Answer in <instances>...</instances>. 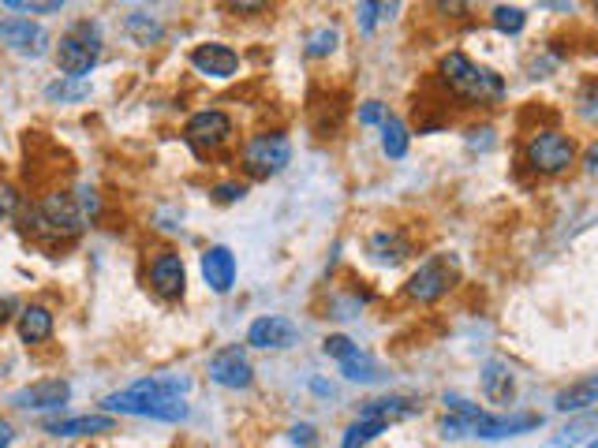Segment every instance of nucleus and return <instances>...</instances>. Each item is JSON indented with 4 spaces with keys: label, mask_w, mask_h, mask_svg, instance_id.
<instances>
[{
    "label": "nucleus",
    "mask_w": 598,
    "mask_h": 448,
    "mask_svg": "<svg viewBox=\"0 0 598 448\" xmlns=\"http://www.w3.org/2000/svg\"><path fill=\"white\" fill-rule=\"evenodd\" d=\"M490 23H494L501 34H520L527 23V15H524V8H505V4H501V8L490 12Z\"/></svg>",
    "instance_id": "28"
},
{
    "label": "nucleus",
    "mask_w": 598,
    "mask_h": 448,
    "mask_svg": "<svg viewBox=\"0 0 598 448\" xmlns=\"http://www.w3.org/2000/svg\"><path fill=\"white\" fill-rule=\"evenodd\" d=\"M292 161V142L281 131H262V135H251L247 146H243V168L247 176L255 180H270L277 172H285V165Z\"/></svg>",
    "instance_id": "5"
},
{
    "label": "nucleus",
    "mask_w": 598,
    "mask_h": 448,
    "mask_svg": "<svg viewBox=\"0 0 598 448\" xmlns=\"http://www.w3.org/2000/svg\"><path fill=\"white\" fill-rule=\"evenodd\" d=\"M587 430H598V415H587L584 422H572V426H565V430H561V437L546 441V448H572V445H580V441L587 437Z\"/></svg>",
    "instance_id": "26"
},
{
    "label": "nucleus",
    "mask_w": 598,
    "mask_h": 448,
    "mask_svg": "<svg viewBox=\"0 0 598 448\" xmlns=\"http://www.w3.org/2000/svg\"><path fill=\"white\" fill-rule=\"evenodd\" d=\"M456 284V262L449 254H430L427 262H419L412 277H408V295L415 303H434L442 299Z\"/></svg>",
    "instance_id": "7"
},
{
    "label": "nucleus",
    "mask_w": 598,
    "mask_h": 448,
    "mask_svg": "<svg viewBox=\"0 0 598 448\" xmlns=\"http://www.w3.org/2000/svg\"><path fill=\"white\" fill-rule=\"evenodd\" d=\"M438 75H442V83L453 90L456 98L471 101V105H498V101L505 98V79H501L498 71L479 68V64L464 53L445 56Z\"/></svg>",
    "instance_id": "2"
},
{
    "label": "nucleus",
    "mask_w": 598,
    "mask_h": 448,
    "mask_svg": "<svg viewBox=\"0 0 598 448\" xmlns=\"http://www.w3.org/2000/svg\"><path fill=\"white\" fill-rule=\"evenodd\" d=\"M124 34H128L135 45H154L157 38H161V23H157V15L135 8V12H128V19H124Z\"/></svg>",
    "instance_id": "22"
},
{
    "label": "nucleus",
    "mask_w": 598,
    "mask_h": 448,
    "mask_svg": "<svg viewBox=\"0 0 598 448\" xmlns=\"http://www.w3.org/2000/svg\"><path fill=\"white\" fill-rule=\"evenodd\" d=\"M202 280L217 295L232 292V284H236V254L228 251V247H221V243L210 247V251L202 254Z\"/></svg>",
    "instance_id": "14"
},
{
    "label": "nucleus",
    "mask_w": 598,
    "mask_h": 448,
    "mask_svg": "<svg viewBox=\"0 0 598 448\" xmlns=\"http://www.w3.org/2000/svg\"><path fill=\"white\" fill-rule=\"evenodd\" d=\"M580 112H584L591 124H598V83H591L584 94H580Z\"/></svg>",
    "instance_id": "33"
},
{
    "label": "nucleus",
    "mask_w": 598,
    "mask_h": 448,
    "mask_svg": "<svg viewBox=\"0 0 598 448\" xmlns=\"http://www.w3.org/2000/svg\"><path fill=\"white\" fill-rule=\"evenodd\" d=\"M337 42H341V34H337L333 27L314 30L311 38H307V56H329L333 49H337Z\"/></svg>",
    "instance_id": "29"
},
{
    "label": "nucleus",
    "mask_w": 598,
    "mask_h": 448,
    "mask_svg": "<svg viewBox=\"0 0 598 448\" xmlns=\"http://www.w3.org/2000/svg\"><path fill=\"white\" fill-rule=\"evenodd\" d=\"M27 224L45 239H75L86 228V213L79 210V202H75L72 195L53 191V195H45L42 202L34 206Z\"/></svg>",
    "instance_id": "3"
},
{
    "label": "nucleus",
    "mask_w": 598,
    "mask_h": 448,
    "mask_svg": "<svg viewBox=\"0 0 598 448\" xmlns=\"http://www.w3.org/2000/svg\"><path fill=\"white\" fill-rule=\"evenodd\" d=\"M12 426H8V422H4V419H0V448H8V445H12Z\"/></svg>",
    "instance_id": "39"
},
{
    "label": "nucleus",
    "mask_w": 598,
    "mask_h": 448,
    "mask_svg": "<svg viewBox=\"0 0 598 448\" xmlns=\"http://www.w3.org/2000/svg\"><path fill=\"white\" fill-rule=\"evenodd\" d=\"M393 12H397V4H359V27L374 30V23H378L382 15H393Z\"/></svg>",
    "instance_id": "32"
},
{
    "label": "nucleus",
    "mask_w": 598,
    "mask_h": 448,
    "mask_svg": "<svg viewBox=\"0 0 598 448\" xmlns=\"http://www.w3.org/2000/svg\"><path fill=\"white\" fill-rule=\"evenodd\" d=\"M341 374L348 381H363V385H371L378 381V363H374L367 351H356V355H348L341 363Z\"/></svg>",
    "instance_id": "24"
},
{
    "label": "nucleus",
    "mask_w": 598,
    "mask_h": 448,
    "mask_svg": "<svg viewBox=\"0 0 598 448\" xmlns=\"http://www.w3.org/2000/svg\"><path fill=\"white\" fill-rule=\"evenodd\" d=\"M527 165L542 172V176H557V172H565V168L576 161V146H572L569 135H561L554 127H546V131H535L531 142H527Z\"/></svg>",
    "instance_id": "6"
},
{
    "label": "nucleus",
    "mask_w": 598,
    "mask_h": 448,
    "mask_svg": "<svg viewBox=\"0 0 598 448\" xmlns=\"http://www.w3.org/2000/svg\"><path fill=\"white\" fill-rule=\"evenodd\" d=\"M292 441H296V445H303V448H311L314 445V430H311V426H296V430H292Z\"/></svg>",
    "instance_id": "36"
},
{
    "label": "nucleus",
    "mask_w": 598,
    "mask_h": 448,
    "mask_svg": "<svg viewBox=\"0 0 598 448\" xmlns=\"http://www.w3.org/2000/svg\"><path fill=\"white\" fill-rule=\"evenodd\" d=\"M595 15H598V4H595Z\"/></svg>",
    "instance_id": "42"
},
{
    "label": "nucleus",
    "mask_w": 598,
    "mask_h": 448,
    "mask_svg": "<svg viewBox=\"0 0 598 448\" xmlns=\"http://www.w3.org/2000/svg\"><path fill=\"white\" fill-rule=\"evenodd\" d=\"M595 404H598V374L572 381L569 389H561L554 396L557 411H587V407H595Z\"/></svg>",
    "instance_id": "18"
},
{
    "label": "nucleus",
    "mask_w": 598,
    "mask_h": 448,
    "mask_svg": "<svg viewBox=\"0 0 598 448\" xmlns=\"http://www.w3.org/2000/svg\"><path fill=\"white\" fill-rule=\"evenodd\" d=\"M214 195H217V202H236V198L247 195V187H243V183H217Z\"/></svg>",
    "instance_id": "35"
},
{
    "label": "nucleus",
    "mask_w": 598,
    "mask_h": 448,
    "mask_svg": "<svg viewBox=\"0 0 598 448\" xmlns=\"http://www.w3.org/2000/svg\"><path fill=\"white\" fill-rule=\"evenodd\" d=\"M184 139L195 154H214V150H221V146L232 139V120H228V112L221 109H202L187 120Z\"/></svg>",
    "instance_id": "8"
},
{
    "label": "nucleus",
    "mask_w": 598,
    "mask_h": 448,
    "mask_svg": "<svg viewBox=\"0 0 598 448\" xmlns=\"http://www.w3.org/2000/svg\"><path fill=\"white\" fill-rule=\"evenodd\" d=\"M8 318H12V299H8V295H0V325L8 322Z\"/></svg>",
    "instance_id": "40"
},
{
    "label": "nucleus",
    "mask_w": 598,
    "mask_h": 448,
    "mask_svg": "<svg viewBox=\"0 0 598 448\" xmlns=\"http://www.w3.org/2000/svg\"><path fill=\"white\" fill-rule=\"evenodd\" d=\"M385 116H389V112H385L382 101H367V105L359 109V124H385Z\"/></svg>",
    "instance_id": "34"
},
{
    "label": "nucleus",
    "mask_w": 598,
    "mask_h": 448,
    "mask_svg": "<svg viewBox=\"0 0 598 448\" xmlns=\"http://www.w3.org/2000/svg\"><path fill=\"white\" fill-rule=\"evenodd\" d=\"M0 45L12 49L15 56L38 60V56L49 53V34H45V27H38V23L12 15V19H0Z\"/></svg>",
    "instance_id": "9"
},
{
    "label": "nucleus",
    "mask_w": 598,
    "mask_h": 448,
    "mask_svg": "<svg viewBox=\"0 0 598 448\" xmlns=\"http://www.w3.org/2000/svg\"><path fill=\"white\" fill-rule=\"evenodd\" d=\"M415 415V404L412 400H404V396H382V400H371V404L363 407V415L359 419H374V422H389L393 419H408Z\"/></svg>",
    "instance_id": "20"
},
{
    "label": "nucleus",
    "mask_w": 598,
    "mask_h": 448,
    "mask_svg": "<svg viewBox=\"0 0 598 448\" xmlns=\"http://www.w3.org/2000/svg\"><path fill=\"white\" fill-rule=\"evenodd\" d=\"M113 419L109 415H75V419L45 422V434L53 437H90V434H109Z\"/></svg>",
    "instance_id": "17"
},
{
    "label": "nucleus",
    "mask_w": 598,
    "mask_h": 448,
    "mask_svg": "<svg viewBox=\"0 0 598 448\" xmlns=\"http://www.w3.org/2000/svg\"><path fill=\"white\" fill-rule=\"evenodd\" d=\"M101 56V34L98 27L86 19V23H75L57 45V68L68 75V79H83L86 71L98 64Z\"/></svg>",
    "instance_id": "4"
},
{
    "label": "nucleus",
    "mask_w": 598,
    "mask_h": 448,
    "mask_svg": "<svg viewBox=\"0 0 598 448\" xmlns=\"http://www.w3.org/2000/svg\"><path fill=\"white\" fill-rule=\"evenodd\" d=\"M19 336H23V344H45L49 336H53V314L45 307H23L19 314Z\"/></svg>",
    "instance_id": "19"
},
{
    "label": "nucleus",
    "mask_w": 598,
    "mask_h": 448,
    "mask_svg": "<svg viewBox=\"0 0 598 448\" xmlns=\"http://www.w3.org/2000/svg\"><path fill=\"white\" fill-rule=\"evenodd\" d=\"M12 12H30V15H53L64 8V0H8Z\"/></svg>",
    "instance_id": "30"
},
{
    "label": "nucleus",
    "mask_w": 598,
    "mask_h": 448,
    "mask_svg": "<svg viewBox=\"0 0 598 448\" xmlns=\"http://www.w3.org/2000/svg\"><path fill=\"white\" fill-rule=\"evenodd\" d=\"M45 94H49V101H83L86 94H90V83H86V79H68V75H64V79L49 86Z\"/></svg>",
    "instance_id": "27"
},
{
    "label": "nucleus",
    "mask_w": 598,
    "mask_h": 448,
    "mask_svg": "<svg viewBox=\"0 0 598 448\" xmlns=\"http://www.w3.org/2000/svg\"><path fill=\"white\" fill-rule=\"evenodd\" d=\"M191 64H195L202 75H210V79H232L236 68H240V56H236V49H228V45L221 42H206L191 53Z\"/></svg>",
    "instance_id": "15"
},
{
    "label": "nucleus",
    "mask_w": 598,
    "mask_h": 448,
    "mask_svg": "<svg viewBox=\"0 0 598 448\" xmlns=\"http://www.w3.org/2000/svg\"><path fill=\"white\" fill-rule=\"evenodd\" d=\"M184 284H187V269L180 254L161 251L154 262H150V288H154L161 299H180V295H184Z\"/></svg>",
    "instance_id": "12"
},
{
    "label": "nucleus",
    "mask_w": 598,
    "mask_h": 448,
    "mask_svg": "<svg viewBox=\"0 0 598 448\" xmlns=\"http://www.w3.org/2000/svg\"><path fill=\"white\" fill-rule=\"evenodd\" d=\"M378 434H385V422H374V419H359L352 422L348 430H344V441L341 448H363L367 441H374Z\"/></svg>",
    "instance_id": "25"
},
{
    "label": "nucleus",
    "mask_w": 598,
    "mask_h": 448,
    "mask_svg": "<svg viewBox=\"0 0 598 448\" xmlns=\"http://www.w3.org/2000/svg\"><path fill=\"white\" fill-rule=\"evenodd\" d=\"M210 381L221 389H247L255 381V370L247 363V351L240 344H228L210 359Z\"/></svg>",
    "instance_id": "10"
},
{
    "label": "nucleus",
    "mask_w": 598,
    "mask_h": 448,
    "mask_svg": "<svg viewBox=\"0 0 598 448\" xmlns=\"http://www.w3.org/2000/svg\"><path fill=\"white\" fill-rule=\"evenodd\" d=\"M68 396H72V385L64 378H45V381H34L27 389H19L12 396L15 407H34V411H45V407H64L68 404Z\"/></svg>",
    "instance_id": "13"
},
{
    "label": "nucleus",
    "mask_w": 598,
    "mask_h": 448,
    "mask_svg": "<svg viewBox=\"0 0 598 448\" xmlns=\"http://www.w3.org/2000/svg\"><path fill=\"white\" fill-rule=\"evenodd\" d=\"M322 351H326V355H333V359H337V363H344V359H348V355H356L359 351V344H352V340H348V336H326V344H322Z\"/></svg>",
    "instance_id": "31"
},
{
    "label": "nucleus",
    "mask_w": 598,
    "mask_h": 448,
    "mask_svg": "<svg viewBox=\"0 0 598 448\" xmlns=\"http://www.w3.org/2000/svg\"><path fill=\"white\" fill-rule=\"evenodd\" d=\"M587 448H598V441H595V445H587Z\"/></svg>",
    "instance_id": "41"
},
{
    "label": "nucleus",
    "mask_w": 598,
    "mask_h": 448,
    "mask_svg": "<svg viewBox=\"0 0 598 448\" xmlns=\"http://www.w3.org/2000/svg\"><path fill=\"white\" fill-rule=\"evenodd\" d=\"M382 150H385V157H393V161H400V157L408 154V127L400 124L397 116H385V124H382Z\"/></svg>",
    "instance_id": "23"
},
{
    "label": "nucleus",
    "mask_w": 598,
    "mask_h": 448,
    "mask_svg": "<svg viewBox=\"0 0 598 448\" xmlns=\"http://www.w3.org/2000/svg\"><path fill=\"white\" fill-rule=\"evenodd\" d=\"M513 392H516V381H513V370L509 363H501V359H490L483 366V396L490 404H513Z\"/></svg>",
    "instance_id": "16"
},
{
    "label": "nucleus",
    "mask_w": 598,
    "mask_h": 448,
    "mask_svg": "<svg viewBox=\"0 0 598 448\" xmlns=\"http://www.w3.org/2000/svg\"><path fill=\"white\" fill-rule=\"evenodd\" d=\"M584 165L587 172H598V142H591V150L584 154Z\"/></svg>",
    "instance_id": "37"
},
{
    "label": "nucleus",
    "mask_w": 598,
    "mask_h": 448,
    "mask_svg": "<svg viewBox=\"0 0 598 448\" xmlns=\"http://www.w3.org/2000/svg\"><path fill=\"white\" fill-rule=\"evenodd\" d=\"M296 336L299 329L292 318H285V314H262V318H255L251 329H247V344L262 351H281V348H292Z\"/></svg>",
    "instance_id": "11"
},
{
    "label": "nucleus",
    "mask_w": 598,
    "mask_h": 448,
    "mask_svg": "<svg viewBox=\"0 0 598 448\" xmlns=\"http://www.w3.org/2000/svg\"><path fill=\"white\" fill-rule=\"evenodd\" d=\"M371 254L378 258V262L397 266V262H404V258L412 254V247H408V239L400 236V232H374V236H371Z\"/></svg>",
    "instance_id": "21"
},
{
    "label": "nucleus",
    "mask_w": 598,
    "mask_h": 448,
    "mask_svg": "<svg viewBox=\"0 0 598 448\" xmlns=\"http://www.w3.org/2000/svg\"><path fill=\"white\" fill-rule=\"evenodd\" d=\"M12 206H15V195H12V191H4V198H0V221L12 213Z\"/></svg>",
    "instance_id": "38"
},
{
    "label": "nucleus",
    "mask_w": 598,
    "mask_h": 448,
    "mask_svg": "<svg viewBox=\"0 0 598 448\" xmlns=\"http://www.w3.org/2000/svg\"><path fill=\"white\" fill-rule=\"evenodd\" d=\"M187 392V378H143L131 389L105 396L101 404L105 411H120V415H135V419H157V422H184L187 404L180 400Z\"/></svg>",
    "instance_id": "1"
}]
</instances>
